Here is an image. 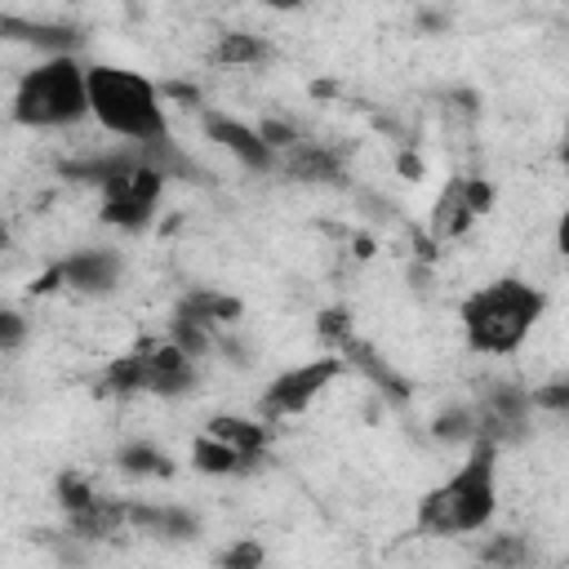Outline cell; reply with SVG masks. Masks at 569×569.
Segmentation results:
<instances>
[{
  "instance_id": "34",
  "label": "cell",
  "mask_w": 569,
  "mask_h": 569,
  "mask_svg": "<svg viewBox=\"0 0 569 569\" xmlns=\"http://www.w3.org/2000/svg\"><path fill=\"white\" fill-rule=\"evenodd\" d=\"M0 249H9V231H4V222H0Z\"/></svg>"
},
{
  "instance_id": "21",
  "label": "cell",
  "mask_w": 569,
  "mask_h": 569,
  "mask_svg": "<svg viewBox=\"0 0 569 569\" xmlns=\"http://www.w3.org/2000/svg\"><path fill=\"white\" fill-rule=\"evenodd\" d=\"M525 556H529V542H525L520 533H493V538L485 542V551H480V560H485L489 569H520Z\"/></svg>"
},
{
  "instance_id": "14",
  "label": "cell",
  "mask_w": 569,
  "mask_h": 569,
  "mask_svg": "<svg viewBox=\"0 0 569 569\" xmlns=\"http://www.w3.org/2000/svg\"><path fill=\"white\" fill-rule=\"evenodd\" d=\"M204 436L222 440V445H227V449H236L244 462H258V453H262V445H267V427H262V422H249V418H231V413L213 418Z\"/></svg>"
},
{
  "instance_id": "25",
  "label": "cell",
  "mask_w": 569,
  "mask_h": 569,
  "mask_svg": "<svg viewBox=\"0 0 569 569\" xmlns=\"http://www.w3.org/2000/svg\"><path fill=\"white\" fill-rule=\"evenodd\" d=\"M258 138H262L271 151H293V147L302 142V133H298L289 120H262V124H258Z\"/></svg>"
},
{
  "instance_id": "29",
  "label": "cell",
  "mask_w": 569,
  "mask_h": 569,
  "mask_svg": "<svg viewBox=\"0 0 569 569\" xmlns=\"http://www.w3.org/2000/svg\"><path fill=\"white\" fill-rule=\"evenodd\" d=\"M22 338H27V320H22L18 311L0 307V351H13V347H22Z\"/></svg>"
},
{
  "instance_id": "30",
  "label": "cell",
  "mask_w": 569,
  "mask_h": 569,
  "mask_svg": "<svg viewBox=\"0 0 569 569\" xmlns=\"http://www.w3.org/2000/svg\"><path fill=\"white\" fill-rule=\"evenodd\" d=\"M529 405L565 409V405H569V387H565V382H551V387H542V391H529Z\"/></svg>"
},
{
  "instance_id": "10",
  "label": "cell",
  "mask_w": 569,
  "mask_h": 569,
  "mask_svg": "<svg viewBox=\"0 0 569 569\" xmlns=\"http://www.w3.org/2000/svg\"><path fill=\"white\" fill-rule=\"evenodd\" d=\"M129 498H93L84 511H71L67 525H71V538L80 542H102L111 533H120L129 520Z\"/></svg>"
},
{
  "instance_id": "22",
  "label": "cell",
  "mask_w": 569,
  "mask_h": 569,
  "mask_svg": "<svg viewBox=\"0 0 569 569\" xmlns=\"http://www.w3.org/2000/svg\"><path fill=\"white\" fill-rule=\"evenodd\" d=\"M431 436L445 440V445L476 440V409H471V405H453V409H445V413L431 422Z\"/></svg>"
},
{
  "instance_id": "7",
  "label": "cell",
  "mask_w": 569,
  "mask_h": 569,
  "mask_svg": "<svg viewBox=\"0 0 569 569\" xmlns=\"http://www.w3.org/2000/svg\"><path fill=\"white\" fill-rule=\"evenodd\" d=\"M58 271H62V284H71L80 293H107L120 280V258L107 249H80L71 258H62Z\"/></svg>"
},
{
  "instance_id": "23",
  "label": "cell",
  "mask_w": 569,
  "mask_h": 569,
  "mask_svg": "<svg viewBox=\"0 0 569 569\" xmlns=\"http://www.w3.org/2000/svg\"><path fill=\"white\" fill-rule=\"evenodd\" d=\"M102 222H111L120 231H142L151 222V209L129 204V200H102Z\"/></svg>"
},
{
  "instance_id": "20",
  "label": "cell",
  "mask_w": 569,
  "mask_h": 569,
  "mask_svg": "<svg viewBox=\"0 0 569 569\" xmlns=\"http://www.w3.org/2000/svg\"><path fill=\"white\" fill-rule=\"evenodd\" d=\"M102 391H116V396H129V391H142V347H133L129 356H116L102 373Z\"/></svg>"
},
{
  "instance_id": "8",
  "label": "cell",
  "mask_w": 569,
  "mask_h": 569,
  "mask_svg": "<svg viewBox=\"0 0 569 569\" xmlns=\"http://www.w3.org/2000/svg\"><path fill=\"white\" fill-rule=\"evenodd\" d=\"M204 133H209L218 147H227L236 160H244L249 169H271V164H276V151L258 138V129H249V124H240V120H231V116H204Z\"/></svg>"
},
{
  "instance_id": "2",
  "label": "cell",
  "mask_w": 569,
  "mask_h": 569,
  "mask_svg": "<svg viewBox=\"0 0 569 569\" xmlns=\"http://www.w3.org/2000/svg\"><path fill=\"white\" fill-rule=\"evenodd\" d=\"M493 462H498V445L471 440L467 462L440 489H431L418 502V525L427 533H471V529H485L493 507H498Z\"/></svg>"
},
{
  "instance_id": "32",
  "label": "cell",
  "mask_w": 569,
  "mask_h": 569,
  "mask_svg": "<svg viewBox=\"0 0 569 569\" xmlns=\"http://www.w3.org/2000/svg\"><path fill=\"white\" fill-rule=\"evenodd\" d=\"M396 169H400L405 178H422V160H418L413 151H400V160H396Z\"/></svg>"
},
{
  "instance_id": "19",
  "label": "cell",
  "mask_w": 569,
  "mask_h": 569,
  "mask_svg": "<svg viewBox=\"0 0 569 569\" xmlns=\"http://www.w3.org/2000/svg\"><path fill=\"white\" fill-rule=\"evenodd\" d=\"M116 467L129 471V476H173V462H169L156 445H147V440L124 445V449L116 453Z\"/></svg>"
},
{
  "instance_id": "17",
  "label": "cell",
  "mask_w": 569,
  "mask_h": 569,
  "mask_svg": "<svg viewBox=\"0 0 569 569\" xmlns=\"http://www.w3.org/2000/svg\"><path fill=\"white\" fill-rule=\"evenodd\" d=\"M191 462H196V471H204V476H236V471H249L253 462H244L236 449H227L222 440H213V436H196L191 440Z\"/></svg>"
},
{
  "instance_id": "5",
  "label": "cell",
  "mask_w": 569,
  "mask_h": 569,
  "mask_svg": "<svg viewBox=\"0 0 569 569\" xmlns=\"http://www.w3.org/2000/svg\"><path fill=\"white\" fill-rule=\"evenodd\" d=\"M338 373H342V360H338V356H320V360H311V365L284 369V373L271 378L267 391H262V418H293V413H302Z\"/></svg>"
},
{
  "instance_id": "6",
  "label": "cell",
  "mask_w": 569,
  "mask_h": 569,
  "mask_svg": "<svg viewBox=\"0 0 569 569\" xmlns=\"http://www.w3.org/2000/svg\"><path fill=\"white\" fill-rule=\"evenodd\" d=\"M196 387V360L182 356L173 342H142V391L156 396H187Z\"/></svg>"
},
{
  "instance_id": "11",
  "label": "cell",
  "mask_w": 569,
  "mask_h": 569,
  "mask_svg": "<svg viewBox=\"0 0 569 569\" xmlns=\"http://www.w3.org/2000/svg\"><path fill=\"white\" fill-rule=\"evenodd\" d=\"M133 529H142V533H156V538H178V542H187V538H196L200 533V525H196V516L187 511V507H160V502H129V516H124Z\"/></svg>"
},
{
  "instance_id": "1",
  "label": "cell",
  "mask_w": 569,
  "mask_h": 569,
  "mask_svg": "<svg viewBox=\"0 0 569 569\" xmlns=\"http://www.w3.org/2000/svg\"><path fill=\"white\" fill-rule=\"evenodd\" d=\"M84 93H89V116L107 133L129 138L133 147H151L169 138L160 89L147 76L124 67H84Z\"/></svg>"
},
{
  "instance_id": "15",
  "label": "cell",
  "mask_w": 569,
  "mask_h": 569,
  "mask_svg": "<svg viewBox=\"0 0 569 569\" xmlns=\"http://www.w3.org/2000/svg\"><path fill=\"white\" fill-rule=\"evenodd\" d=\"M173 316H182V320H196V325L213 329V325H222V320H236V316H240V302H236V298H227V293H213V289H196V293H187V298L178 302V311H173Z\"/></svg>"
},
{
  "instance_id": "26",
  "label": "cell",
  "mask_w": 569,
  "mask_h": 569,
  "mask_svg": "<svg viewBox=\"0 0 569 569\" xmlns=\"http://www.w3.org/2000/svg\"><path fill=\"white\" fill-rule=\"evenodd\" d=\"M218 565H222V569H262V547H258L253 538H240V542H231V547L222 551Z\"/></svg>"
},
{
  "instance_id": "3",
  "label": "cell",
  "mask_w": 569,
  "mask_h": 569,
  "mask_svg": "<svg viewBox=\"0 0 569 569\" xmlns=\"http://www.w3.org/2000/svg\"><path fill=\"white\" fill-rule=\"evenodd\" d=\"M542 307H547L542 289H533L525 280H493V284H485L480 293H471L462 302V329H467L471 351L511 356L529 338V329L538 325Z\"/></svg>"
},
{
  "instance_id": "16",
  "label": "cell",
  "mask_w": 569,
  "mask_h": 569,
  "mask_svg": "<svg viewBox=\"0 0 569 569\" xmlns=\"http://www.w3.org/2000/svg\"><path fill=\"white\" fill-rule=\"evenodd\" d=\"M467 222H471V213H467V204H462V178H453V182L440 191L436 209H431V236H436V240L462 236Z\"/></svg>"
},
{
  "instance_id": "31",
  "label": "cell",
  "mask_w": 569,
  "mask_h": 569,
  "mask_svg": "<svg viewBox=\"0 0 569 569\" xmlns=\"http://www.w3.org/2000/svg\"><path fill=\"white\" fill-rule=\"evenodd\" d=\"M160 93H164V98H178V102H191V107H200V93H196L191 84H178V80H173V84H164Z\"/></svg>"
},
{
  "instance_id": "12",
  "label": "cell",
  "mask_w": 569,
  "mask_h": 569,
  "mask_svg": "<svg viewBox=\"0 0 569 569\" xmlns=\"http://www.w3.org/2000/svg\"><path fill=\"white\" fill-rule=\"evenodd\" d=\"M338 351L347 356L342 365L360 369V373H365L373 387H382L391 400H405V396H409V382H405V378H400V373H396V369H391V365H387V360H382V356H378L369 342H360L356 333H351V338H342V342H338Z\"/></svg>"
},
{
  "instance_id": "24",
  "label": "cell",
  "mask_w": 569,
  "mask_h": 569,
  "mask_svg": "<svg viewBox=\"0 0 569 569\" xmlns=\"http://www.w3.org/2000/svg\"><path fill=\"white\" fill-rule=\"evenodd\" d=\"M93 498H98V493L89 489L84 476H76V471H62V476H58V502H62L67 516H71V511H84Z\"/></svg>"
},
{
  "instance_id": "33",
  "label": "cell",
  "mask_w": 569,
  "mask_h": 569,
  "mask_svg": "<svg viewBox=\"0 0 569 569\" xmlns=\"http://www.w3.org/2000/svg\"><path fill=\"white\" fill-rule=\"evenodd\" d=\"M58 284H62V271H58V262H53V267L31 284V289H36V293H49V289H58Z\"/></svg>"
},
{
  "instance_id": "27",
  "label": "cell",
  "mask_w": 569,
  "mask_h": 569,
  "mask_svg": "<svg viewBox=\"0 0 569 569\" xmlns=\"http://www.w3.org/2000/svg\"><path fill=\"white\" fill-rule=\"evenodd\" d=\"M316 329H320V338L325 342H342V338H351V316L342 311V307H329V311H320V320H316Z\"/></svg>"
},
{
  "instance_id": "4",
  "label": "cell",
  "mask_w": 569,
  "mask_h": 569,
  "mask_svg": "<svg viewBox=\"0 0 569 569\" xmlns=\"http://www.w3.org/2000/svg\"><path fill=\"white\" fill-rule=\"evenodd\" d=\"M84 111H89V93H84V67L76 58H49L18 80L13 93L18 124L58 129V124H76Z\"/></svg>"
},
{
  "instance_id": "13",
  "label": "cell",
  "mask_w": 569,
  "mask_h": 569,
  "mask_svg": "<svg viewBox=\"0 0 569 569\" xmlns=\"http://www.w3.org/2000/svg\"><path fill=\"white\" fill-rule=\"evenodd\" d=\"M284 173L298 182H338L342 160L320 142H298L293 151H284Z\"/></svg>"
},
{
  "instance_id": "28",
  "label": "cell",
  "mask_w": 569,
  "mask_h": 569,
  "mask_svg": "<svg viewBox=\"0 0 569 569\" xmlns=\"http://www.w3.org/2000/svg\"><path fill=\"white\" fill-rule=\"evenodd\" d=\"M462 204H467L471 218L485 213V209L493 204V187H489L485 178H462Z\"/></svg>"
},
{
  "instance_id": "9",
  "label": "cell",
  "mask_w": 569,
  "mask_h": 569,
  "mask_svg": "<svg viewBox=\"0 0 569 569\" xmlns=\"http://www.w3.org/2000/svg\"><path fill=\"white\" fill-rule=\"evenodd\" d=\"M0 40H22L36 49H49L53 58H71V49L80 44V31L62 22H31L18 13H0Z\"/></svg>"
},
{
  "instance_id": "18",
  "label": "cell",
  "mask_w": 569,
  "mask_h": 569,
  "mask_svg": "<svg viewBox=\"0 0 569 569\" xmlns=\"http://www.w3.org/2000/svg\"><path fill=\"white\" fill-rule=\"evenodd\" d=\"M267 58H271V44L262 36H249V31H227L213 44V62H222V67H253Z\"/></svg>"
}]
</instances>
